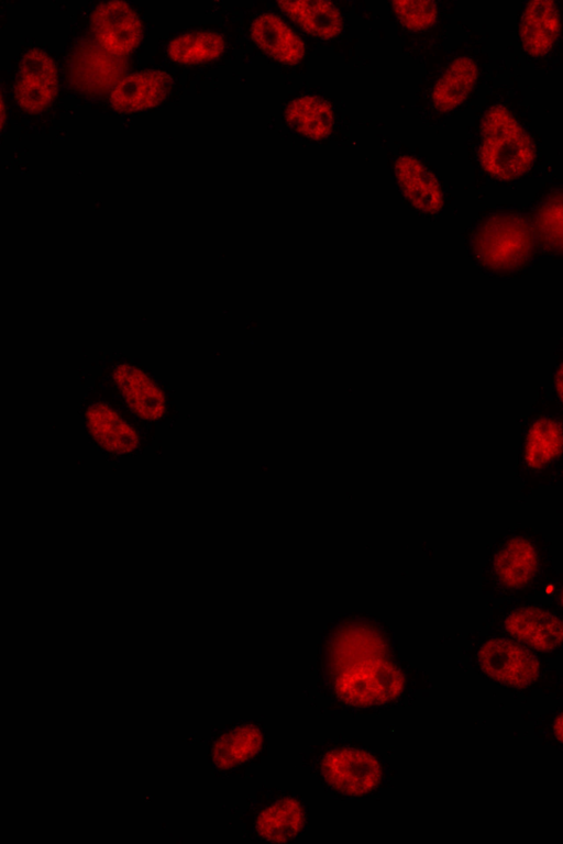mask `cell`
Returning a JSON list of instances; mask_svg holds the SVG:
<instances>
[{
    "instance_id": "obj_20",
    "label": "cell",
    "mask_w": 563,
    "mask_h": 844,
    "mask_svg": "<svg viewBox=\"0 0 563 844\" xmlns=\"http://www.w3.org/2000/svg\"><path fill=\"white\" fill-rule=\"evenodd\" d=\"M282 9L308 32L330 38L338 35L343 26L338 8L325 1H286L278 3Z\"/></svg>"
},
{
    "instance_id": "obj_22",
    "label": "cell",
    "mask_w": 563,
    "mask_h": 844,
    "mask_svg": "<svg viewBox=\"0 0 563 844\" xmlns=\"http://www.w3.org/2000/svg\"><path fill=\"white\" fill-rule=\"evenodd\" d=\"M263 734L253 724H243L230 730L214 746V759L221 767L238 765L254 756L262 747Z\"/></svg>"
},
{
    "instance_id": "obj_9",
    "label": "cell",
    "mask_w": 563,
    "mask_h": 844,
    "mask_svg": "<svg viewBox=\"0 0 563 844\" xmlns=\"http://www.w3.org/2000/svg\"><path fill=\"white\" fill-rule=\"evenodd\" d=\"M172 86V78L161 70H142L125 76L113 89L110 102L120 112L129 113L161 103Z\"/></svg>"
},
{
    "instance_id": "obj_16",
    "label": "cell",
    "mask_w": 563,
    "mask_h": 844,
    "mask_svg": "<svg viewBox=\"0 0 563 844\" xmlns=\"http://www.w3.org/2000/svg\"><path fill=\"white\" fill-rule=\"evenodd\" d=\"M306 823L302 804L294 798H280L266 806L256 820L257 833L269 842H287L297 836Z\"/></svg>"
},
{
    "instance_id": "obj_26",
    "label": "cell",
    "mask_w": 563,
    "mask_h": 844,
    "mask_svg": "<svg viewBox=\"0 0 563 844\" xmlns=\"http://www.w3.org/2000/svg\"><path fill=\"white\" fill-rule=\"evenodd\" d=\"M555 391L560 400L563 402V363L559 366L555 373Z\"/></svg>"
},
{
    "instance_id": "obj_2",
    "label": "cell",
    "mask_w": 563,
    "mask_h": 844,
    "mask_svg": "<svg viewBox=\"0 0 563 844\" xmlns=\"http://www.w3.org/2000/svg\"><path fill=\"white\" fill-rule=\"evenodd\" d=\"M481 132L479 158L490 175L512 180L528 170L533 158L532 145L506 109L492 108L483 119Z\"/></svg>"
},
{
    "instance_id": "obj_1",
    "label": "cell",
    "mask_w": 563,
    "mask_h": 844,
    "mask_svg": "<svg viewBox=\"0 0 563 844\" xmlns=\"http://www.w3.org/2000/svg\"><path fill=\"white\" fill-rule=\"evenodd\" d=\"M390 642L384 625L366 615L342 618L329 629L322 659L342 701L366 707L385 703L400 692L404 678L391 659Z\"/></svg>"
},
{
    "instance_id": "obj_15",
    "label": "cell",
    "mask_w": 563,
    "mask_h": 844,
    "mask_svg": "<svg viewBox=\"0 0 563 844\" xmlns=\"http://www.w3.org/2000/svg\"><path fill=\"white\" fill-rule=\"evenodd\" d=\"M254 42L279 62L292 64L305 54L301 40L278 16L260 15L252 25Z\"/></svg>"
},
{
    "instance_id": "obj_27",
    "label": "cell",
    "mask_w": 563,
    "mask_h": 844,
    "mask_svg": "<svg viewBox=\"0 0 563 844\" xmlns=\"http://www.w3.org/2000/svg\"><path fill=\"white\" fill-rule=\"evenodd\" d=\"M554 731L556 736L563 742V714L558 718L554 725Z\"/></svg>"
},
{
    "instance_id": "obj_5",
    "label": "cell",
    "mask_w": 563,
    "mask_h": 844,
    "mask_svg": "<svg viewBox=\"0 0 563 844\" xmlns=\"http://www.w3.org/2000/svg\"><path fill=\"white\" fill-rule=\"evenodd\" d=\"M125 60L90 41L80 42L73 51L68 71L71 82L89 93H103L124 78Z\"/></svg>"
},
{
    "instance_id": "obj_11",
    "label": "cell",
    "mask_w": 563,
    "mask_h": 844,
    "mask_svg": "<svg viewBox=\"0 0 563 844\" xmlns=\"http://www.w3.org/2000/svg\"><path fill=\"white\" fill-rule=\"evenodd\" d=\"M515 637L538 649H552L563 643V621L538 608H521L505 622Z\"/></svg>"
},
{
    "instance_id": "obj_10",
    "label": "cell",
    "mask_w": 563,
    "mask_h": 844,
    "mask_svg": "<svg viewBox=\"0 0 563 844\" xmlns=\"http://www.w3.org/2000/svg\"><path fill=\"white\" fill-rule=\"evenodd\" d=\"M395 176L410 203L423 212H437L442 207L441 187L434 175L410 155H400L395 163Z\"/></svg>"
},
{
    "instance_id": "obj_6",
    "label": "cell",
    "mask_w": 563,
    "mask_h": 844,
    "mask_svg": "<svg viewBox=\"0 0 563 844\" xmlns=\"http://www.w3.org/2000/svg\"><path fill=\"white\" fill-rule=\"evenodd\" d=\"M91 25L99 45L120 57L132 52L142 38V23L123 1L100 4L92 14Z\"/></svg>"
},
{
    "instance_id": "obj_23",
    "label": "cell",
    "mask_w": 563,
    "mask_h": 844,
    "mask_svg": "<svg viewBox=\"0 0 563 844\" xmlns=\"http://www.w3.org/2000/svg\"><path fill=\"white\" fill-rule=\"evenodd\" d=\"M224 49L223 38L213 32H196L175 38L168 47L169 56L181 64H194L219 57Z\"/></svg>"
},
{
    "instance_id": "obj_21",
    "label": "cell",
    "mask_w": 563,
    "mask_h": 844,
    "mask_svg": "<svg viewBox=\"0 0 563 844\" xmlns=\"http://www.w3.org/2000/svg\"><path fill=\"white\" fill-rule=\"evenodd\" d=\"M563 451V427L548 418L537 420L530 427L526 445L525 458L529 466L541 468Z\"/></svg>"
},
{
    "instance_id": "obj_8",
    "label": "cell",
    "mask_w": 563,
    "mask_h": 844,
    "mask_svg": "<svg viewBox=\"0 0 563 844\" xmlns=\"http://www.w3.org/2000/svg\"><path fill=\"white\" fill-rule=\"evenodd\" d=\"M57 92L54 60L41 49H31L22 58L15 86L19 104L29 112L46 108Z\"/></svg>"
},
{
    "instance_id": "obj_13",
    "label": "cell",
    "mask_w": 563,
    "mask_h": 844,
    "mask_svg": "<svg viewBox=\"0 0 563 844\" xmlns=\"http://www.w3.org/2000/svg\"><path fill=\"white\" fill-rule=\"evenodd\" d=\"M477 77L474 62L467 57L454 59L440 75L430 91V106L448 112L464 102Z\"/></svg>"
},
{
    "instance_id": "obj_18",
    "label": "cell",
    "mask_w": 563,
    "mask_h": 844,
    "mask_svg": "<svg viewBox=\"0 0 563 844\" xmlns=\"http://www.w3.org/2000/svg\"><path fill=\"white\" fill-rule=\"evenodd\" d=\"M87 420L92 436L103 448L126 453L136 447L139 438L135 431L107 406H90Z\"/></svg>"
},
{
    "instance_id": "obj_12",
    "label": "cell",
    "mask_w": 563,
    "mask_h": 844,
    "mask_svg": "<svg viewBox=\"0 0 563 844\" xmlns=\"http://www.w3.org/2000/svg\"><path fill=\"white\" fill-rule=\"evenodd\" d=\"M559 31L560 15L554 2L537 0L528 3L521 18L520 33L529 54H545L553 46Z\"/></svg>"
},
{
    "instance_id": "obj_3",
    "label": "cell",
    "mask_w": 563,
    "mask_h": 844,
    "mask_svg": "<svg viewBox=\"0 0 563 844\" xmlns=\"http://www.w3.org/2000/svg\"><path fill=\"white\" fill-rule=\"evenodd\" d=\"M473 253L485 268L507 273L521 268L533 247V232L518 214L499 213L486 219L477 227Z\"/></svg>"
},
{
    "instance_id": "obj_7",
    "label": "cell",
    "mask_w": 563,
    "mask_h": 844,
    "mask_svg": "<svg viewBox=\"0 0 563 844\" xmlns=\"http://www.w3.org/2000/svg\"><path fill=\"white\" fill-rule=\"evenodd\" d=\"M478 659L488 676L505 685L527 686L539 673V665L532 654L506 640L485 643L479 649Z\"/></svg>"
},
{
    "instance_id": "obj_17",
    "label": "cell",
    "mask_w": 563,
    "mask_h": 844,
    "mask_svg": "<svg viewBox=\"0 0 563 844\" xmlns=\"http://www.w3.org/2000/svg\"><path fill=\"white\" fill-rule=\"evenodd\" d=\"M114 379L136 414L144 419H157L164 413V397L144 373L121 365L115 369Z\"/></svg>"
},
{
    "instance_id": "obj_19",
    "label": "cell",
    "mask_w": 563,
    "mask_h": 844,
    "mask_svg": "<svg viewBox=\"0 0 563 844\" xmlns=\"http://www.w3.org/2000/svg\"><path fill=\"white\" fill-rule=\"evenodd\" d=\"M288 124L298 133L311 138L329 135L334 124L330 106L312 96L298 97L286 109Z\"/></svg>"
},
{
    "instance_id": "obj_24",
    "label": "cell",
    "mask_w": 563,
    "mask_h": 844,
    "mask_svg": "<svg viewBox=\"0 0 563 844\" xmlns=\"http://www.w3.org/2000/svg\"><path fill=\"white\" fill-rule=\"evenodd\" d=\"M536 227L544 247L563 255V193L551 196L539 207Z\"/></svg>"
},
{
    "instance_id": "obj_4",
    "label": "cell",
    "mask_w": 563,
    "mask_h": 844,
    "mask_svg": "<svg viewBox=\"0 0 563 844\" xmlns=\"http://www.w3.org/2000/svg\"><path fill=\"white\" fill-rule=\"evenodd\" d=\"M322 776L334 790L346 796H364L380 784V763L369 753L353 747L327 752L321 760Z\"/></svg>"
},
{
    "instance_id": "obj_28",
    "label": "cell",
    "mask_w": 563,
    "mask_h": 844,
    "mask_svg": "<svg viewBox=\"0 0 563 844\" xmlns=\"http://www.w3.org/2000/svg\"><path fill=\"white\" fill-rule=\"evenodd\" d=\"M561 600H562V603H563V591H562Z\"/></svg>"
},
{
    "instance_id": "obj_14",
    "label": "cell",
    "mask_w": 563,
    "mask_h": 844,
    "mask_svg": "<svg viewBox=\"0 0 563 844\" xmlns=\"http://www.w3.org/2000/svg\"><path fill=\"white\" fill-rule=\"evenodd\" d=\"M539 566L534 546L522 537L509 540L497 552L494 568L498 579L507 587L519 588L528 585Z\"/></svg>"
},
{
    "instance_id": "obj_25",
    "label": "cell",
    "mask_w": 563,
    "mask_h": 844,
    "mask_svg": "<svg viewBox=\"0 0 563 844\" xmlns=\"http://www.w3.org/2000/svg\"><path fill=\"white\" fill-rule=\"evenodd\" d=\"M391 5L400 23L410 31L428 29L438 15L437 4L431 1H397Z\"/></svg>"
}]
</instances>
